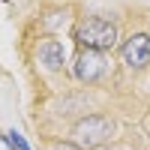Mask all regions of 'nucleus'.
I'll return each instance as SVG.
<instances>
[{"mask_svg": "<svg viewBox=\"0 0 150 150\" xmlns=\"http://www.w3.org/2000/svg\"><path fill=\"white\" fill-rule=\"evenodd\" d=\"M72 39L78 42V48H90V51H111L117 45L120 33L117 24L108 21L102 15H81L72 24Z\"/></svg>", "mask_w": 150, "mask_h": 150, "instance_id": "nucleus-1", "label": "nucleus"}, {"mask_svg": "<svg viewBox=\"0 0 150 150\" xmlns=\"http://www.w3.org/2000/svg\"><path fill=\"white\" fill-rule=\"evenodd\" d=\"M114 132H117V123L108 114H87L72 126V141L81 150H93V147L108 144L114 138Z\"/></svg>", "mask_w": 150, "mask_h": 150, "instance_id": "nucleus-2", "label": "nucleus"}, {"mask_svg": "<svg viewBox=\"0 0 150 150\" xmlns=\"http://www.w3.org/2000/svg\"><path fill=\"white\" fill-rule=\"evenodd\" d=\"M120 60L129 72H141L144 66H150V33H129L120 42Z\"/></svg>", "mask_w": 150, "mask_h": 150, "instance_id": "nucleus-3", "label": "nucleus"}, {"mask_svg": "<svg viewBox=\"0 0 150 150\" xmlns=\"http://www.w3.org/2000/svg\"><path fill=\"white\" fill-rule=\"evenodd\" d=\"M105 72H108V57H105V51L78 48V54H75V63H72V75H75L81 84H96Z\"/></svg>", "mask_w": 150, "mask_h": 150, "instance_id": "nucleus-4", "label": "nucleus"}, {"mask_svg": "<svg viewBox=\"0 0 150 150\" xmlns=\"http://www.w3.org/2000/svg\"><path fill=\"white\" fill-rule=\"evenodd\" d=\"M36 60L42 63V69L48 72H60L66 63V48L60 39H54V36H48L45 42H39V48H36Z\"/></svg>", "mask_w": 150, "mask_h": 150, "instance_id": "nucleus-5", "label": "nucleus"}, {"mask_svg": "<svg viewBox=\"0 0 150 150\" xmlns=\"http://www.w3.org/2000/svg\"><path fill=\"white\" fill-rule=\"evenodd\" d=\"M3 138H6V144H9V150H30V144L24 141V135H21L18 129H9V132L3 135Z\"/></svg>", "mask_w": 150, "mask_h": 150, "instance_id": "nucleus-6", "label": "nucleus"}, {"mask_svg": "<svg viewBox=\"0 0 150 150\" xmlns=\"http://www.w3.org/2000/svg\"><path fill=\"white\" fill-rule=\"evenodd\" d=\"M48 150H81L75 141H63V138H57V141H51L48 144Z\"/></svg>", "mask_w": 150, "mask_h": 150, "instance_id": "nucleus-7", "label": "nucleus"}]
</instances>
